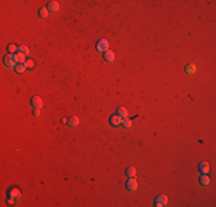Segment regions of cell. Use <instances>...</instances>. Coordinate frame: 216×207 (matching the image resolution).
<instances>
[{
    "label": "cell",
    "instance_id": "obj_15",
    "mask_svg": "<svg viewBox=\"0 0 216 207\" xmlns=\"http://www.w3.org/2000/svg\"><path fill=\"white\" fill-rule=\"evenodd\" d=\"M25 69H27V67H25V65H24V63H17V65H16V67H15V70H16V73H19V74L24 73V71H25Z\"/></svg>",
    "mask_w": 216,
    "mask_h": 207
},
{
    "label": "cell",
    "instance_id": "obj_9",
    "mask_svg": "<svg viewBox=\"0 0 216 207\" xmlns=\"http://www.w3.org/2000/svg\"><path fill=\"white\" fill-rule=\"evenodd\" d=\"M104 59L107 61V62H113L115 60V54L113 51L108 50V51H105L104 52Z\"/></svg>",
    "mask_w": 216,
    "mask_h": 207
},
{
    "label": "cell",
    "instance_id": "obj_7",
    "mask_svg": "<svg viewBox=\"0 0 216 207\" xmlns=\"http://www.w3.org/2000/svg\"><path fill=\"white\" fill-rule=\"evenodd\" d=\"M31 105L35 107V108H40L43 106V99L40 97H32L31 99Z\"/></svg>",
    "mask_w": 216,
    "mask_h": 207
},
{
    "label": "cell",
    "instance_id": "obj_12",
    "mask_svg": "<svg viewBox=\"0 0 216 207\" xmlns=\"http://www.w3.org/2000/svg\"><path fill=\"white\" fill-rule=\"evenodd\" d=\"M199 182H200V184H202L203 186H206V185H209V184H210V178H209V176H207L206 174H203L202 176H200Z\"/></svg>",
    "mask_w": 216,
    "mask_h": 207
},
{
    "label": "cell",
    "instance_id": "obj_10",
    "mask_svg": "<svg viewBox=\"0 0 216 207\" xmlns=\"http://www.w3.org/2000/svg\"><path fill=\"white\" fill-rule=\"evenodd\" d=\"M198 169H199V171L201 174H208L209 170H210V167H209L208 162H201V163H199V168Z\"/></svg>",
    "mask_w": 216,
    "mask_h": 207
},
{
    "label": "cell",
    "instance_id": "obj_23",
    "mask_svg": "<svg viewBox=\"0 0 216 207\" xmlns=\"http://www.w3.org/2000/svg\"><path fill=\"white\" fill-rule=\"evenodd\" d=\"M33 115H36V116L39 115V108H35L33 110Z\"/></svg>",
    "mask_w": 216,
    "mask_h": 207
},
{
    "label": "cell",
    "instance_id": "obj_2",
    "mask_svg": "<svg viewBox=\"0 0 216 207\" xmlns=\"http://www.w3.org/2000/svg\"><path fill=\"white\" fill-rule=\"evenodd\" d=\"M122 122H123V119L118 115V114H114L109 118V123L113 126V127H118V126H122Z\"/></svg>",
    "mask_w": 216,
    "mask_h": 207
},
{
    "label": "cell",
    "instance_id": "obj_22",
    "mask_svg": "<svg viewBox=\"0 0 216 207\" xmlns=\"http://www.w3.org/2000/svg\"><path fill=\"white\" fill-rule=\"evenodd\" d=\"M7 48H8V51H9V52H16V50H19V48L16 47V45H14V44L8 45V46H7Z\"/></svg>",
    "mask_w": 216,
    "mask_h": 207
},
{
    "label": "cell",
    "instance_id": "obj_14",
    "mask_svg": "<svg viewBox=\"0 0 216 207\" xmlns=\"http://www.w3.org/2000/svg\"><path fill=\"white\" fill-rule=\"evenodd\" d=\"M78 123H80V119L77 116H71L69 119V122H68V124L70 127H76V126H78Z\"/></svg>",
    "mask_w": 216,
    "mask_h": 207
},
{
    "label": "cell",
    "instance_id": "obj_8",
    "mask_svg": "<svg viewBox=\"0 0 216 207\" xmlns=\"http://www.w3.org/2000/svg\"><path fill=\"white\" fill-rule=\"evenodd\" d=\"M14 60H15L16 63H24V62L27 61L25 54L22 53V52H17V53L14 54Z\"/></svg>",
    "mask_w": 216,
    "mask_h": 207
},
{
    "label": "cell",
    "instance_id": "obj_21",
    "mask_svg": "<svg viewBox=\"0 0 216 207\" xmlns=\"http://www.w3.org/2000/svg\"><path fill=\"white\" fill-rule=\"evenodd\" d=\"M19 52H22V53H24L25 55H28L29 54V48H28V46H20L19 47Z\"/></svg>",
    "mask_w": 216,
    "mask_h": 207
},
{
    "label": "cell",
    "instance_id": "obj_3",
    "mask_svg": "<svg viewBox=\"0 0 216 207\" xmlns=\"http://www.w3.org/2000/svg\"><path fill=\"white\" fill-rule=\"evenodd\" d=\"M15 60H14V55H12V54H7V55H5V58H4V65L6 66V67H8V68H13V67H15Z\"/></svg>",
    "mask_w": 216,
    "mask_h": 207
},
{
    "label": "cell",
    "instance_id": "obj_17",
    "mask_svg": "<svg viewBox=\"0 0 216 207\" xmlns=\"http://www.w3.org/2000/svg\"><path fill=\"white\" fill-rule=\"evenodd\" d=\"M39 16H40L41 19H46V17L48 16V9H47L46 7H41V8L39 9Z\"/></svg>",
    "mask_w": 216,
    "mask_h": 207
},
{
    "label": "cell",
    "instance_id": "obj_13",
    "mask_svg": "<svg viewBox=\"0 0 216 207\" xmlns=\"http://www.w3.org/2000/svg\"><path fill=\"white\" fill-rule=\"evenodd\" d=\"M116 113H117L122 119H126V116H128V110H126L125 107H120V108H117Z\"/></svg>",
    "mask_w": 216,
    "mask_h": 207
},
{
    "label": "cell",
    "instance_id": "obj_19",
    "mask_svg": "<svg viewBox=\"0 0 216 207\" xmlns=\"http://www.w3.org/2000/svg\"><path fill=\"white\" fill-rule=\"evenodd\" d=\"M185 71L187 74H193L195 71V66L194 65H187L186 68H185Z\"/></svg>",
    "mask_w": 216,
    "mask_h": 207
},
{
    "label": "cell",
    "instance_id": "obj_11",
    "mask_svg": "<svg viewBox=\"0 0 216 207\" xmlns=\"http://www.w3.org/2000/svg\"><path fill=\"white\" fill-rule=\"evenodd\" d=\"M59 8H60V5H59V3H56V1H51V3L47 5V9H48L49 12H58Z\"/></svg>",
    "mask_w": 216,
    "mask_h": 207
},
{
    "label": "cell",
    "instance_id": "obj_5",
    "mask_svg": "<svg viewBox=\"0 0 216 207\" xmlns=\"http://www.w3.org/2000/svg\"><path fill=\"white\" fill-rule=\"evenodd\" d=\"M125 186H126V189H128L129 191H136L137 188H138V183H137V181L133 179L132 177H129V179H128L126 183H125Z\"/></svg>",
    "mask_w": 216,
    "mask_h": 207
},
{
    "label": "cell",
    "instance_id": "obj_16",
    "mask_svg": "<svg viewBox=\"0 0 216 207\" xmlns=\"http://www.w3.org/2000/svg\"><path fill=\"white\" fill-rule=\"evenodd\" d=\"M136 174H137V170H136V168H133V167H129L128 169H126V176L128 177H134L136 176Z\"/></svg>",
    "mask_w": 216,
    "mask_h": 207
},
{
    "label": "cell",
    "instance_id": "obj_4",
    "mask_svg": "<svg viewBox=\"0 0 216 207\" xmlns=\"http://www.w3.org/2000/svg\"><path fill=\"white\" fill-rule=\"evenodd\" d=\"M167 204H168V198H167L166 194H161V196H159V197L155 199V201H154V206H156V207L166 206Z\"/></svg>",
    "mask_w": 216,
    "mask_h": 207
},
{
    "label": "cell",
    "instance_id": "obj_18",
    "mask_svg": "<svg viewBox=\"0 0 216 207\" xmlns=\"http://www.w3.org/2000/svg\"><path fill=\"white\" fill-rule=\"evenodd\" d=\"M24 65H25V67H27V68L31 69V68H33V67H35V61H33L32 59H27V61L24 62Z\"/></svg>",
    "mask_w": 216,
    "mask_h": 207
},
{
    "label": "cell",
    "instance_id": "obj_1",
    "mask_svg": "<svg viewBox=\"0 0 216 207\" xmlns=\"http://www.w3.org/2000/svg\"><path fill=\"white\" fill-rule=\"evenodd\" d=\"M7 196H8V198H11V199L19 200V199L21 198V191H20L17 188H12V189L8 190Z\"/></svg>",
    "mask_w": 216,
    "mask_h": 207
},
{
    "label": "cell",
    "instance_id": "obj_6",
    "mask_svg": "<svg viewBox=\"0 0 216 207\" xmlns=\"http://www.w3.org/2000/svg\"><path fill=\"white\" fill-rule=\"evenodd\" d=\"M108 48H109V43H108L106 39H101V40L97 44V51L105 52V51H108Z\"/></svg>",
    "mask_w": 216,
    "mask_h": 207
},
{
    "label": "cell",
    "instance_id": "obj_20",
    "mask_svg": "<svg viewBox=\"0 0 216 207\" xmlns=\"http://www.w3.org/2000/svg\"><path fill=\"white\" fill-rule=\"evenodd\" d=\"M122 126H123V128H130L132 126V120H126V119L123 120Z\"/></svg>",
    "mask_w": 216,
    "mask_h": 207
}]
</instances>
